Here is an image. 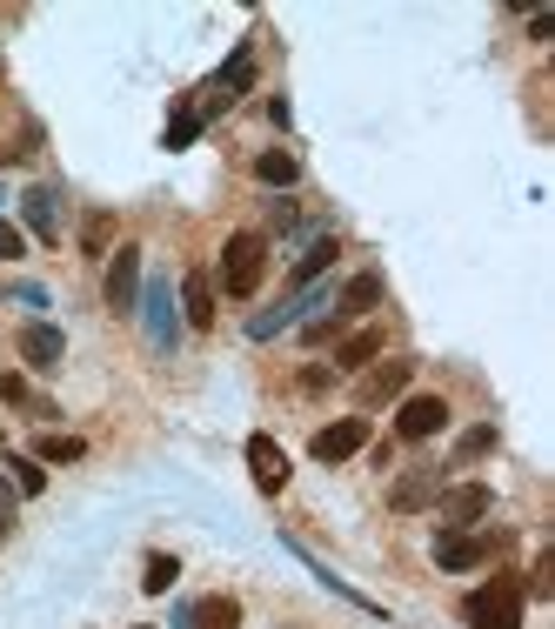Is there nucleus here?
<instances>
[{"instance_id": "obj_4", "label": "nucleus", "mask_w": 555, "mask_h": 629, "mask_svg": "<svg viewBox=\"0 0 555 629\" xmlns=\"http://www.w3.org/2000/svg\"><path fill=\"white\" fill-rule=\"evenodd\" d=\"M508 536H475V529H442L435 536V569H449V576H462V569H482L495 549H502Z\"/></svg>"}, {"instance_id": "obj_26", "label": "nucleus", "mask_w": 555, "mask_h": 629, "mask_svg": "<svg viewBox=\"0 0 555 629\" xmlns=\"http://www.w3.org/2000/svg\"><path fill=\"white\" fill-rule=\"evenodd\" d=\"M522 596H555V549H542V556H535V569H529V582H522Z\"/></svg>"}, {"instance_id": "obj_2", "label": "nucleus", "mask_w": 555, "mask_h": 629, "mask_svg": "<svg viewBox=\"0 0 555 629\" xmlns=\"http://www.w3.org/2000/svg\"><path fill=\"white\" fill-rule=\"evenodd\" d=\"M462 622L468 629H522V582L502 569L482 589H468V596H462Z\"/></svg>"}, {"instance_id": "obj_6", "label": "nucleus", "mask_w": 555, "mask_h": 629, "mask_svg": "<svg viewBox=\"0 0 555 629\" xmlns=\"http://www.w3.org/2000/svg\"><path fill=\"white\" fill-rule=\"evenodd\" d=\"M369 449V415H341V422H328V428H314V442H308V455L314 462H348V455H362Z\"/></svg>"}, {"instance_id": "obj_15", "label": "nucleus", "mask_w": 555, "mask_h": 629, "mask_svg": "<svg viewBox=\"0 0 555 629\" xmlns=\"http://www.w3.org/2000/svg\"><path fill=\"white\" fill-rule=\"evenodd\" d=\"M382 348H388V335L369 322V329H354L341 348H335V375H354V369H369V362H382Z\"/></svg>"}, {"instance_id": "obj_22", "label": "nucleus", "mask_w": 555, "mask_h": 629, "mask_svg": "<svg viewBox=\"0 0 555 629\" xmlns=\"http://www.w3.org/2000/svg\"><path fill=\"white\" fill-rule=\"evenodd\" d=\"M8 483H14V496H41L48 489V468L34 462V455H8Z\"/></svg>"}, {"instance_id": "obj_29", "label": "nucleus", "mask_w": 555, "mask_h": 629, "mask_svg": "<svg viewBox=\"0 0 555 629\" xmlns=\"http://www.w3.org/2000/svg\"><path fill=\"white\" fill-rule=\"evenodd\" d=\"M14 516H21V496H14V483H8V476H0V536L14 529Z\"/></svg>"}, {"instance_id": "obj_31", "label": "nucleus", "mask_w": 555, "mask_h": 629, "mask_svg": "<svg viewBox=\"0 0 555 629\" xmlns=\"http://www.w3.org/2000/svg\"><path fill=\"white\" fill-rule=\"evenodd\" d=\"M134 629H147V622H134Z\"/></svg>"}, {"instance_id": "obj_18", "label": "nucleus", "mask_w": 555, "mask_h": 629, "mask_svg": "<svg viewBox=\"0 0 555 629\" xmlns=\"http://www.w3.org/2000/svg\"><path fill=\"white\" fill-rule=\"evenodd\" d=\"M147 335H154V348L175 342V295H168V282L147 288Z\"/></svg>"}, {"instance_id": "obj_3", "label": "nucleus", "mask_w": 555, "mask_h": 629, "mask_svg": "<svg viewBox=\"0 0 555 629\" xmlns=\"http://www.w3.org/2000/svg\"><path fill=\"white\" fill-rule=\"evenodd\" d=\"M442 489H449V462H415L409 476L388 489V509H395V516H422V509H435Z\"/></svg>"}, {"instance_id": "obj_9", "label": "nucleus", "mask_w": 555, "mask_h": 629, "mask_svg": "<svg viewBox=\"0 0 555 629\" xmlns=\"http://www.w3.org/2000/svg\"><path fill=\"white\" fill-rule=\"evenodd\" d=\"M449 428V402L442 396H402V409H395V436L402 442H428Z\"/></svg>"}, {"instance_id": "obj_1", "label": "nucleus", "mask_w": 555, "mask_h": 629, "mask_svg": "<svg viewBox=\"0 0 555 629\" xmlns=\"http://www.w3.org/2000/svg\"><path fill=\"white\" fill-rule=\"evenodd\" d=\"M261 274H268V234H255V228L228 234V242H221V295L248 301L261 288Z\"/></svg>"}, {"instance_id": "obj_14", "label": "nucleus", "mask_w": 555, "mask_h": 629, "mask_svg": "<svg viewBox=\"0 0 555 629\" xmlns=\"http://www.w3.org/2000/svg\"><path fill=\"white\" fill-rule=\"evenodd\" d=\"M21 221H27V234L34 242H61V215H54V188H27L21 194Z\"/></svg>"}, {"instance_id": "obj_10", "label": "nucleus", "mask_w": 555, "mask_h": 629, "mask_svg": "<svg viewBox=\"0 0 555 629\" xmlns=\"http://www.w3.org/2000/svg\"><path fill=\"white\" fill-rule=\"evenodd\" d=\"M14 348H21V362H27L34 375H54V369L67 362V335H61L54 322H27Z\"/></svg>"}, {"instance_id": "obj_13", "label": "nucleus", "mask_w": 555, "mask_h": 629, "mask_svg": "<svg viewBox=\"0 0 555 629\" xmlns=\"http://www.w3.org/2000/svg\"><path fill=\"white\" fill-rule=\"evenodd\" d=\"M0 402L21 409L27 422H54V415H61V402H54V396H41V388H34L21 369H14V375H0Z\"/></svg>"}, {"instance_id": "obj_19", "label": "nucleus", "mask_w": 555, "mask_h": 629, "mask_svg": "<svg viewBox=\"0 0 555 629\" xmlns=\"http://www.w3.org/2000/svg\"><path fill=\"white\" fill-rule=\"evenodd\" d=\"M295 175H301V162L288 147H268V154H255V181H268V188H295Z\"/></svg>"}, {"instance_id": "obj_30", "label": "nucleus", "mask_w": 555, "mask_h": 629, "mask_svg": "<svg viewBox=\"0 0 555 629\" xmlns=\"http://www.w3.org/2000/svg\"><path fill=\"white\" fill-rule=\"evenodd\" d=\"M0 442H8V428H0Z\"/></svg>"}, {"instance_id": "obj_7", "label": "nucleus", "mask_w": 555, "mask_h": 629, "mask_svg": "<svg viewBox=\"0 0 555 629\" xmlns=\"http://www.w3.org/2000/svg\"><path fill=\"white\" fill-rule=\"evenodd\" d=\"M409 375H415L409 356H395V362H369V369H362V388H354V402H362V409H388V402H402Z\"/></svg>"}, {"instance_id": "obj_12", "label": "nucleus", "mask_w": 555, "mask_h": 629, "mask_svg": "<svg viewBox=\"0 0 555 629\" xmlns=\"http://www.w3.org/2000/svg\"><path fill=\"white\" fill-rule=\"evenodd\" d=\"M382 295H388V282L369 268V274H354V282H341V295H335L328 308H335V322H354V314H375Z\"/></svg>"}, {"instance_id": "obj_23", "label": "nucleus", "mask_w": 555, "mask_h": 629, "mask_svg": "<svg viewBox=\"0 0 555 629\" xmlns=\"http://www.w3.org/2000/svg\"><path fill=\"white\" fill-rule=\"evenodd\" d=\"M489 449H495V428H489V422H475V428H468V436L455 442V455H449V468H468V462H482Z\"/></svg>"}, {"instance_id": "obj_20", "label": "nucleus", "mask_w": 555, "mask_h": 629, "mask_svg": "<svg viewBox=\"0 0 555 629\" xmlns=\"http://www.w3.org/2000/svg\"><path fill=\"white\" fill-rule=\"evenodd\" d=\"M81 255H88V261L114 255V215H107V208H94V215L81 221Z\"/></svg>"}, {"instance_id": "obj_27", "label": "nucleus", "mask_w": 555, "mask_h": 629, "mask_svg": "<svg viewBox=\"0 0 555 629\" xmlns=\"http://www.w3.org/2000/svg\"><path fill=\"white\" fill-rule=\"evenodd\" d=\"M194 134H202V114H194V107H181L175 121H168V147H188Z\"/></svg>"}, {"instance_id": "obj_16", "label": "nucleus", "mask_w": 555, "mask_h": 629, "mask_svg": "<svg viewBox=\"0 0 555 629\" xmlns=\"http://www.w3.org/2000/svg\"><path fill=\"white\" fill-rule=\"evenodd\" d=\"M181 308H188V329H215V282L202 268H188L181 282Z\"/></svg>"}, {"instance_id": "obj_28", "label": "nucleus", "mask_w": 555, "mask_h": 629, "mask_svg": "<svg viewBox=\"0 0 555 629\" xmlns=\"http://www.w3.org/2000/svg\"><path fill=\"white\" fill-rule=\"evenodd\" d=\"M21 255H27V234L14 221H0V261H21Z\"/></svg>"}, {"instance_id": "obj_5", "label": "nucleus", "mask_w": 555, "mask_h": 629, "mask_svg": "<svg viewBox=\"0 0 555 629\" xmlns=\"http://www.w3.org/2000/svg\"><path fill=\"white\" fill-rule=\"evenodd\" d=\"M489 509H495V489H489V483H449L442 496H435V516H442L449 529L489 523Z\"/></svg>"}, {"instance_id": "obj_25", "label": "nucleus", "mask_w": 555, "mask_h": 629, "mask_svg": "<svg viewBox=\"0 0 555 629\" xmlns=\"http://www.w3.org/2000/svg\"><path fill=\"white\" fill-rule=\"evenodd\" d=\"M175 576H181V563H175V556H147L141 589H147V596H168V589H175Z\"/></svg>"}, {"instance_id": "obj_17", "label": "nucleus", "mask_w": 555, "mask_h": 629, "mask_svg": "<svg viewBox=\"0 0 555 629\" xmlns=\"http://www.w3.org/2000/svg\"><path fill=\"white\" fill-rule=\"evenodd\" d=\"M188 629H242V603L234 596H202L188 609Z\"/></svg>"}, {"instance_id": "obj_8", "label": "nucleus", "mask_w": 555, "mask_h": 629, "mask_svg": "<svg viewBox=\"0 0 555 629\" xmlns=\"http://www.w3.org/2000/svg\"><path fill=\"white\" fill-rule=\"evenodd\" d=\"M101 295H107L114 314H134V301H141V248L134 242H121L107 255V288Z\"/></svg>"}, {"instance_id": "obj_24", "label": "nucleus", "mask_w": 555, "mask_h": 629, "mask_svg": "<svg viewBox=\"0 0 555 629\" xmlns=\"http://www.w3.org/2000/svg\"><path fill=\"white\" fill-rule=\"evenodd\" d=\"M335 255H341L335 242H314V248H308V255H301V261L288 268V288H308V282H314V274H322V268H328Z\"/></svg>"}, {"instance_id": "obj_11", "label": "nucleus", "mask_w": 555, "mask_h": 629, "mask_svg": "<svg viewBox=\"0 0 555 629\" xmlns=\"http://www.w3.org/2000/svg\"><path fill=\"white\" fill-rule=\"evenodd\" d=\"M248 476H255L261 496H282L288 489V449L274 436H248Z\"/></svg>"}, {"instance_id": "obj_21", "label": "nucleus", "mask_w": 555, "mask_h": 629, "mask_svg": "<svg viewBox=\"0 0 555 629\" xmlns=\"http://www.w3.org/2000/svg\"><path fill=\"white\" fill-rule=\"evenodd\" d=\"M81 455H88V442L81 436H61V428H48V436L34 442V462H41V468L48 462H81Z\"/></svg>"}]
</instances>
